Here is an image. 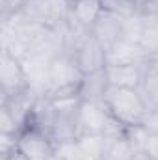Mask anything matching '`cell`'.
Masks as SVG:
<instances>
[{
    "label": "cell",
    "mask_w": 158,
    "mask_h": 160,
    "mask_svg": "<svg viewBox=\"0 0 158 160\" xmlns=\"http://www.w3.org/2000/svg\"><path fill=\"white\" fill-rule=\"evenodd\" d=\"M104 104L110 112V116L125 127H136L143 125V121L149 114V106L143 101L141 93L132 88H116L110 86L104 95Z\"/></svg>",
    "instance_id": "1"
},
{
    "label": "cell",
    "mask_w": 158,
    "mask_h": 160,
    "mask_svg": "<svg viewBox=\"0 0 158 160\" xmlns=\"http://www.w3.org/2000/svg\"><path fill=\"white\" fill-rule=\"evenodd\" d=\"M84 77L77 60L69 52H60L48 63L47 73V97L63 99L78 97V84Z\"/></svg>",
    "instance_id": "2"
},
{
    "label": "cell",
    "mask_w": 158,
    "mask_h": 160,
    "mask_svg": "<svg viewBox=\"0 0 158 160\" xmlns=\"http://www.w3.org/2000/svg\"><path fill=\"white\" fill-rule=\"evenodd\" d=\"M56 106V119L52 127V140L58 143L73 142L80 136L78 127V110L80 97H63V99H52Z\"/></svg>",
    "instance_id": "3"
},
{
    "label": "cell",
    "mask_w": 158,
    "mask_h": 160,
    "mask_svg": "<svg viewBox=\"0 0 158 160\" xmlns=\"http://www.w3.org/2000/svg\"><path fill=\"white\" fill-rule=\"evenodd\" d=\"M30 89L24 63L9 50L0 48V99L13 97Z\"/></svg>",
    "instance_id": "4"
},
{
    "label": "cell",
    "mask_w": 158,
    "mask_h": 160,
    "mask_svg": "<svg viewBox=\"0 0 158 160\" xmlns=\"http://www.w3.org/2000/svg\"><path fill=\"white\" fill-rule=\"evenodd\" d=\"M17 151L26 160H50L56 155V142L47 132L26 127L17 136Z\"/></svg>",
    "instance_id": "5"
},
{
    "label": "cell",
    "mask_w": 158,
    "mask_h": 160,
    "mask_svg": "<svg viewBox=\"0 0 158 160\" xmlns=\"http://www.w3.org/2000/svg\"><path fill=\"white\" fill-rule=\"evenodd\" d=\"M112 119L104 101H82L78 110V127L82 134H104Z\"/></svg>",
    "instance_id": "6"
},
{
    "label": "cell",
    "mask_w": 158,
    "mask_h": 160,
    "mask_svg": "<svg viewBox=\"0 0 158 160\" xmlns=\"http://www.w3.org/2000/svg\"><path fill=\"white\" fill-rule=\"evenodd\" d=\"M82 69V73H93V71H101L106 67L108 60H106V48L91 36V32L78 43V47L71 52Z\"/></svg>",
    "instance_id": "7"
},
{
    "label": "cell",
    "mask_w": 158,
    "mask_h": 160,
    "mask_svg": "<svg viewBox=\"0 0 158 160\" xmlns=\"http://www.w3.org/2000/svg\"><path fill=\"white\" fill-rule=\"evenodd\" d=\"M106 65H143L149 62V54L140 47V43L121 39L106 50Z\"/></svg>",
    "instance_id": "8"
},
{
    "label": "cell",
    "mask_w": 158,
    "mask_h": 160,
    "mask_svg": "<svg viewBox=\"0 0 158 160\" xmlns=\"http://www.w3.org/2000/svg\"><path fill=\"white\" fill-rule=\"evenodd\" d=\"M89 32L108 50L117 41L123 39V19L117 17V15H114V13H110V11H102L101 17L95 21V24L91 26Z\"/></svg>",
    "instance_id": "9"
},
{
    "label": "cell",
    "mask_w": 158,
    "mask_h": 160,
    "mask_svg": "<svg viewBox=\"0 0 158 160\" xmlns=\"http://www.w3.org/2000/svg\"><path fill=\"white\" fill-rule=\"evenodd\" d=\"M54 119H56V106H54L52 99L47 97V95H39L34 101V106L30 110V118H28V125L26 127L37 128V130L47 132L50 136L52 134V127H54Z\"/></svg>",
    "instance_id": "10"
},
{
    "label": "cell",
    "mask_w": 158,
    "mask_h": 160,
    "mask_svg": "<svg viewBox=\"0 0 158 160\" xmlns=\"http://www.w3.org/2000/svg\"><path fill=\"white\" fill-rule=\"evenodd\" d=\"M110 88V82L106 77V69L86 73L78 84L80 101H104V95Z\"/></svg>",
    "instance_id": "11"
},
{
    "label": "cell",
    "mask_w": 158,
    "mask_h": 160,
    "mask_svg": "<svg viewBox=\"0 0 158 160\" xmlns=\"http://www.w3.org/2000/svg\"><path fill=\"white\" fill-rule=\"evenodd\" d=\"M102 11V0H75L69 6V19L82 28L91 30Z\"/></svg>",
    "instance_id": "12"
},
{
    "label": "cell",
    "mask_w": 158,
    "mask_h": 160,
    "mask_svg": "<svg viewBox=\"0 0 158 160\" xmlns=\"http://www.w3.org/2000/svg\"><path fill=\"white\" fill-rule=\"evenodd\" d=\"M143 65H106V77L110 86L116 88H132L138 89L141 75H143Z\"/></svg>",
    "instance_id": "13"
},
{
    "label": "cell",
    "mask_w": 158,
    "mask_h": 160,
    "mask_svg": "<svg viewBox=\"0 0 158 160\" xmlns=\"http://www.w3.org/2000/svg\"><path fill=\"white\" fill-rule=\"evenodd\" d=\"M138 91L141 93L143 101L151 110L158 106V60L149 58V62L145 63Z\"/></svg>",
    "instance_id": "14"
},
{
    "label": "cell",
    "mask_w": 158,
    "mask_h": 160,
    "mask_svg": "<svg viewBox=\"0 0 158 160\" xmlns=\"http://www.w3.org/2000/svg\"><path fill=\"white\" fill-rule=\"evenodd\" d=\"M136 147L134 143L128 140V136L123 138H106V147H104V155L102 160H132L136 155Z\"/></svg>",
    "instance_id": "15"
},
{
    "label": "cell",
    "mask_w": 158,
    "mask_h": 160,
    "mask_svg": "<svg viewBox=\"0 0 158 160\" xmlns=\"http://www.w3.org/2000/svg\"><path fill=\"white\" fill-rule=\"evenodd\" d=\"M102 8L104 11H110L121 19H128L138 13L134 0H102Z\"/></svg>",
    "instance_id": "16"
},
{
    "label": "cell",
    "mask_w": 158,
    "mask_h": 160,
    "mask_svg": "<svg viewBox=\"0 0 158 160\" xmlns=\"http://www.w3.org/2000/svg\"><path fill=\"white\" fill-rule=\"evenodd\" d=\"M141 151H145L153 160H158V132H151V130H149Z\"/></svg>",
    "instance_id": "17"
},
{
    "label": "cell",
    "mask_w": 158,
    "mask_h": 160,
    "mask_svg": "<svg viewBox=\"0 0 158 160\" xmlns=\"http://www.w3.org/2000/svg\"><path fill=\"white\" fill-rule=\"evenodd\" d=\"M143 127L151 132H158V110H149L147 118L143 121Z\"/></svg>",
    "instance_id": "18"
},
{
    "label": "cell",
    "mask_w": 158,
    "mask_h": 160,
    "mask_svg": "<svg viewBox=\"0 0 158 160\" xmlns=\"http://www.w3.org/2000/svg\"><path fill=\"white\" fill-rule=\"evenodd\" d=\"M0 160H26V158L15 149V151H11V153H7V155H0Z\"/></svg>",
    "instance_id": "19"
},
{
    "label": "cell",
    "mask_w": 158,
    "mask_h": 160,
    "mask_svg": "<svg viewBox=\"0 0 158 160\" xmlns=\"http://www.w3.org/2000/svg\"><path fill=\"white\" fill-rule=\"evenodd\" d=\"M132 160H153L145 151H136V155H134V158Z\"/></svg>",
    "instance_id": "20"
},
{
    "label": "cell",
    "mask_w": 158,
    "mask_h": 160,
    "mask_svg": "<svg viewBox=\"0 0 158 160\" xmlns=\"http://www.w3.org/2000/svg\"><path fill=\"white\" fill-rule=\"evenodd\" d=\"M62 2H65V4H67V6H71V4H73V2H75V0H62Z\"/></svg>",
    "instance_id": "21"
},
{
    "label": "cell",
    "mask_w": 158,
    "mask_h": 160,
    "mask_svg": "<svg viewBox=\"0 0 158 160\" xmlns=\"http://www.w3.org/2000/svg\"><path fill=\"white\" fill-rule=\"evenodd\" d=\"M155 110H158V106H156V108H155Z\"/></svg>",
    "instance_id": "22"
}]
</instances>
